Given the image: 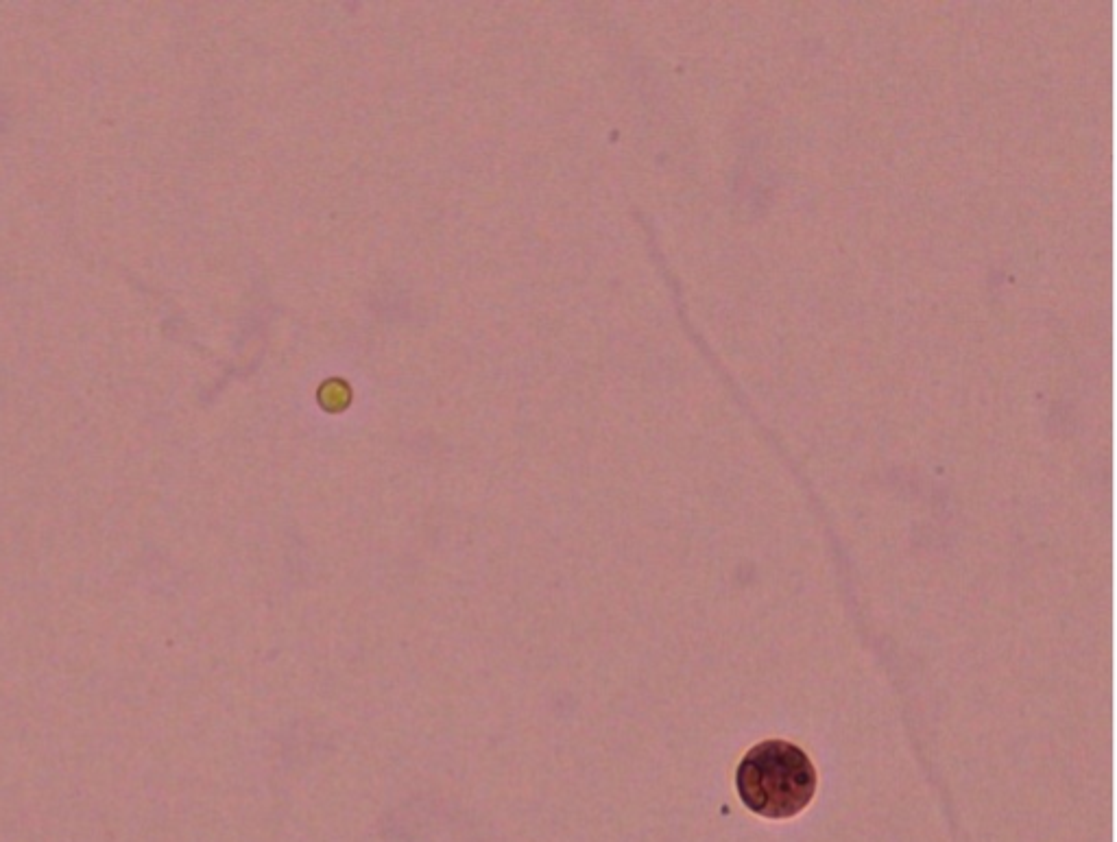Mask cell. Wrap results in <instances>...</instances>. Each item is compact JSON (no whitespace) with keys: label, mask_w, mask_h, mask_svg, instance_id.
<instances>
[{"label":"cell","mask_w":1117,"mask_h":842,"mask_svg":"<svg viewBox=\"0 0 1117 842\" xmlns=\"http://www.w3.org/2000/svg\"><path fill=\"white\" fill-rule=\"evenodd\" d=\"M819 775L808 753L786 740L753 747L736 771V788L747 808L764 819H792L814 799Z\"/></svg>","instance_id":"1"}]
</instances>
